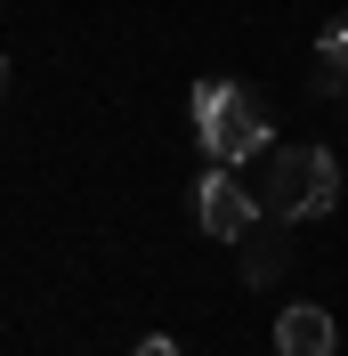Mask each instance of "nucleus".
<instances>
[{"instance_id":"f03ea898","label":"nucleus","mask_w":348,"mask_h":356,"mask_svg":"<svg viewBox=\"0 0 348 356\" xmlns=\"http://www.w3.org/2000/svg\"><path fill=\"white\" fill-rule=\"evenodd\" d=\"M195 130H203L211 170H235V162L267 154V106L251 89H235V81H203L195 89Z\"/></svg>"},{"instance_id":"6e6552de","label":"nucleus","mask_w":348,"mask_h":356,"mask_svg":"<svg viewBox=\"0 0 348 356\" xmlns=\"http://www.w3.org/2000/svg\"><path fill=\"white\" fill-rule=\"evenodd\" d=\"M0 81H8V57H0Z\"/></svg>"},{"instance_id":"423d86ee","label":"nucleus","mask_w":348,"mask_h":356,"mask_svg":"<svg viewBox=\"0 0 348 356\" xmlns=\"http://www.w3.org/2000/svg\"><path fill=\"white\" fill-rule=\"evenodd\" d=\"M316 81H324V89H348V17L316 41Z\"/></svg>"},{"instance_id":"7ed1b4c3","label":"nucleus","mask_w":348,"mask_h":356,"mask_svg":"<svg viewBox=\"0 0 348 356\" xmlns=\"http://www.w3.org/2000/svg\"><path fill=\"white\" fill-rule=\"evenodd\" d=\"M195 211H203V235H211V243H243V235L267 219L260 195H251L235 170H211V178H203V186H195Z\"/></svg>"},{"instance_id":"0eeeda50","label":"nucleus","mask_w":348,"mask_h":356,"mask_svg":"<svg viewBox=\"0 0 348 356\" xmlns=\"http://www.w3.org/2000/svg\"><path fill=\"white\" fill-rule=\"evenodd\" d=\"M138 356H178V340H162V332H154V340H138Z\"/></svg>"},{"instance_id":"f257e3e1","label":"nucleus","mask_w":348,"mask_h":356,"mask_svg":"<svg viewBox=\"0 0 348 356\" xmlns=\"http://www.w3.org/2000/svg\"><path fill=\"white\" fill-rule=\"evenodd\" d=\"M251 195H260V211L276 227L292 219H324L332 202H340V162H332V146H267L260 162H251V178H243Z\"/></svg>"},{"instance_id":"39448f33","label":"nucleus","mask_w":348,"mask_h":356,"mask_svg":"<svg viewBox=\"0 0 348 356\" xmlns=\"http://www.w3.org/2000/svg\"><path fill=\"white\" fill-rule=\"evenodd\" d=\"M276 275H283V227L260 219L243 235V284H276Z\"/></svg>"},{"instance_id":"20e7f679","label":"nucleus","mask_w":348,"mask_h":356,"mask_svg":"<svg viewBox=\"0 0 348 356\" xmlns=\"http://www.w3.org/2000/svg\"><path fill=\"white\" fill-rule=\"evenodd\" d=\"M276 356H332V308H283L276 316Z\"/></svg>"}]
</instances>
